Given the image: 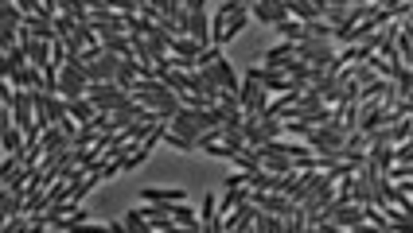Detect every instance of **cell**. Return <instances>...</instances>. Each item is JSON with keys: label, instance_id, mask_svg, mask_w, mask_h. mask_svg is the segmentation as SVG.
Here are the masks:
<instances>
[{"label": "cell", "instance_id": "1", "mask_svg": "<svg viewBox=\"0 0 413 233\" xmlns=\"http://www.w3.org/2000/svg\"><path fill=\"white\" fill-rule=\"evenodd\" d=\"M86 98H90L98 109L113 113V109H121L125 101H133V93H129V90H121L117 82H90V90H86Z\"/></svg>", "mask_w": 413, "mask_h": 233}, {"label": "cell", "instance_id": "2", "mask_svg": "<svg viewBox=\"0 0 413 233\" xmlns=\"http://www.w3.org/2000/svg\"><path fill=\"white\" fill-rule=\"evenodd\" d=\"M347 128L340 125V121H328V125H312L308 128V148H312V152H323V148H343V144H347Z\"/></svg>", "mask_w": 413, "mask_h": 233}, {"label": "cell", "instance_id": "3", "mask_svg": "<svg viewBox=\"0 0 413 233\" xmlns=\"http://www.w3.org/2000/svg\"><path fill=\"white\" fill-rule=\"evenodd\" d=\"M238 101H242V113H246V116H265V105H270V90H265V86L253 78V70L246 74Z\"/></svg>", "mask_w": 413, "mask_h": 233}, {"label": "cell", "instance_id": "4", "mask_svg": "<svg viewBox=\"0 0 413 233\" xmlns=\"http://www.w3.org/2000/svg\"><path fill=\"white\" fill-rule=\"evenodd\" d=\"M86 90H90L86 66L74 59V63H66L63 70H59V93H63V98H86Z\"/></svg>", "mask_w": 413, "mask_h": 233}, {"label": "cell", "instance_id": "5", "mask_svg": "<svg viewBox=\"0 0 413 233\" xmlns=\"http://www.w3.org/2000/svg\"><path fill=\"white\" fill-rule=\"evenodd\" d=\"M335 187H340V179H335L332 171H323L320 183H316V190L304 198V206H300V210H304V218H316V214H320V210L335 198Z\"/></svg>", "mask_w": 413, "mask_h": 233}, {"label": "cell", "instance_id": "6", "mask_svg": "<svg viewBox=\"0 0 413 233\" xmlns=\"http://www.w3.org/2000/svg\"><path fill=\"white\" fill-rule=\"evenodd\" d=\"M250 202L258 210H270V214H281V218H288L293 210H297V202L288 195H281V190H253L250 187Z\"/></svg>", "mask_w": 413, "mask_h": 233}, {"label": "cell", "instance_id": "7", "mask_svg": "<svg viewBox=\"0 0 413 233\" xmlns=\"http://www.w3.org/2000/svg\"><path fill=\"white\" fill-rule=\"evenodd\" d=\"M250 16L265 27H277L281 20H288V0H258L250 4Z\"/></svg>", "mask_w": 413, "mask_h": 233}, {"label": "cell", "instance_id": "8", "mask_svg": "<svg viewBox=\"0 0 413 233\" xmlns=\"http://www.w3.org/2000/svg\"><path fill=\"white\" fill-rule=\"evenodd\" d=\"M86 66V78L90 82H113L117 78V66H121V54L106 51L102 59H94V63H82Z\"/></svg>", "mask_w": 413, "mask_h": 233}, {"label": "cell", "instance_id": "9", "mask_svg": "<svg viewBox=\"0 0 413 233\" xmlns=\"http://www.w3.org/2000/svg\"><path fill=\"white\" fill-rule=\"evenodd\" d=\"M363 222H367V218H363V206L359 202H347V206H340L332 218H328V233L332 230H359Z\"/></svg>", "mask_w": 413, "mask_h": 233}, {"label": "cell", "instance_id": "10", "mask_svg": "<svg viewBox=\"0 0 413 233\" xmlns=\"http://www.w3.org/2000/svg\"><path fill=\"white\" fill-rule=\"evenodd\" d=\"M168 128H172V133H180V136H188V140H199V133H206V128L199 125V113H195V109H188V105L172 116Z\"/></svg>", "mask_w": 413, "mask_h": 233}, {"label": "cell", "instance_id": "11", "mask_svg": "<svg viewBox=\"0 0 413 233\" xmlns=\"http://www.w3.org/2000/svg\"><path fill=\"white\" fill-rule=\"evenodd\" d=\"M63 43H66V51H71V63H74V59H78V54L86 51V47H94V43H98V31H94L90 24H78V27L71 31V36L63 39Z\"/></svg>", "mask_w": 413, "mask_h": 233}, {"label": "cell", "instance_id": "12", "mask_svg": "<svg viewBox=\"0 0 413 233\" xmlns=\"http://www.w3.org/2000/svg\"><path fill=\"white\" fill-rule=\"evenodd\" d=\"M141 202H188V190L183 187H144Z\"/></svg>", "mask_w": 413, "mask_h": 233}, {"label": "cell", "instance_id": "13", "mask_svg": "<svg viewBox=\"0 0 413 233\" xmlns=\"http://www.w3.org/2000/svg\"><path fill=\"white\" fill-rule=\"evenodd\" d=\"M24 27H27V36L47 39V43H55V39H59V31H55L51 16H24Z\"/></svg>", "mask_w": 413, "mask_h": 233}, {"label": "cell", "instance_id": "14", "mask_svg": "<svg viewBox=\"0 0 413 233\" xmlns=\"http://www.w3.org/2000/svg\"><path fill=\"white\" fill-rule=\"evenodd\" d=\"M66 113L78 121V125H90L94 116H98V105L90 98H66Z\"/></svg>", "mask_w": 413, "mask_h": 233}, {"label": "cell", "instance_id": "15", "mask_svg": "<svg viewBox=\"0 0 413 233\" xmlns=\"http://www.w3.org/2000/svg\"><path fill=\"white\" fill-rule=\"evenodd\" d=\"M320 175H323V171H300V175H297V187H293V195H288V198H293L297 206H304V198L316 190V183H320Z\"/></svg>", "mask_w": 413, "mask_h": 233}, {"label": "cell", "instance_id": "16", "mask_svg": "<svg viewBox=\"0 0 413 233\" xmlns=\"http://www.w3.org/2000/svg\"><path fill=\"white\" fill-rule=\"evenodd\" d=\"M0 144H4V152H8V156H24L27 152V136H24V128H20V125L4 128V133H0Z\"/></svg>", "mask_w": 413, "mask_h": 233}, {"label": "cell", "instance_id": "17", "mask_svg": "<svg viewBox=\"0 0 413 233\" xmlns=\"http://www.w3.org/2000/svg\"><path fill=\"white\" fill-rule=\"evenodd\" d=\"M277 36H281V39H293V43H304V39H312V36H308V24H304V20H293V16L277 24Z\"/></svg>", "mask_w": 413, "mask_h": 233}, {"label": "cell", "instance_id": "18", "mask_svg": "<svg viewBox=\"0 0 413 233\" xmlns=\"http://www.w3.org/2000/svg\"><path fill=\"white\" fill-rule=\"evenodd\" d=\"M102 43H106V51L121 54V59L133 54V39H129V31H109V36H102Z\"/></svg>", "mask_w": 413, "mask_h": 233}, {"label": "cell", "instance_id": "19", "mask_svg": "<svg viewBox=\"0 0 413 233\" xmlns=\"http://www.w3.org/2000/svg\"><path fill=\"white\" fill-rule=\"evenodd\" d=\"M215 74H218V82H223V90L242 93V82H238V74H234L230 59H218V63H215Z\"/></svg>", "mask_w": 413, "mask_h": 233}, {"label": "cell", "instance_id": "20", "mask_svg": "<svg viewBox=\"0 0 413 233\" xmlns=\"http://www.w3.org/2000/svg\"><path fill=\"white\" fill-rule=\"evenodd\" d=\"M253 230H258V233H285V218H281V214H270V210H258V218H253Z\"/></svg>", "mask_w": 413, "mask_h": 233}, {"label": "cell", "instance_id": "21", "mask_svg": "<svg viewBox=\"0 0 413 233\" xmlns=\"http://www.w3.org/2000/svg\"><path fill=\"white\" fill-rule=\"evenodd\" d=\"M230 163H234L238 171H258V167H261V152L250 144V148H242V152H234Z\"/></svg>", "mask_w": 413, "mask_h": 233}, {"label": "cell", "instance_id": "22", "mask_svg": "<svg viewBox=\"0 0 413 233\" xmlns=\"http://www.w3.org/2000/svg\"><path fill=\"white\" fill-rule=\"evenodd\" d=\"M203 230H223V214H218V198L215 195L203 198Z\"/></svg>", "mask_w": 413, "mask_h": 233}, {"label": "cell", "instance_id": "23", "mask_svg": "<svg viewBox=\"0 0 413 233\" xmlns=\"http://www.w3.org/2000/svg\"><path fill=\"white\" fill-rule=\"evenodd\" d=\"M367 152H370V163H378L382 171L394 167V144H370Z\"/></svg>", "mask_w": 413, "mask_h": 233}, {"label": "cell", "instance_id": "24", "mask_svg": "<svg viewBox=\"0 0 413 233\" xmlns=\"http://www.w3.org/2000/svg\"><path fill=\"white\" fill-rule=\"evenodd\" d=\"M172 218L183 225V230H203V218H195L188 210V202H172Z\"/></svg>", "mask_w": 413, "mask_h": 233}, {"label": "cell", "instance_id": "25", "mask_svg": "<svg viewBox=\"0 0 413 233\" xmlns=\"http://www.w3.org/2000/svg\"><path fill=\"white\" fill-rule=\"evenodd\" d=\"M288 16H293V20H304V24H308V20H323L320 12L308 4V0H288Z\"/></svg>", "mask_w": 413, "mask_h": 233}, {"label": "cell", "instance_id": "26", "mask_svg": "<svg viewBox=\"0 0 413 233\" xmlns=\"http://www.w3.org/2000/svg\"><path fill=\"white\" fill-rule=\"evenodd\" d=\"M363 218H367L370 225H374V230H382V233H390V218L382 214V210L374 206V202H367V206H363Z\"/></svg>", "mask_w": 413, "mask_h": 233}, {"label": "cell", "instance_id": "27", "mask_svg": "<svg viewBox=\"0 0 413 233\" xmlns=\"http://www.w3.org/2000/svg\"><path fill=\"white\" fill-rule=\"evenodd\" d=\"M250 20H253V16H250V8L238 12V16H230V24H226V31H223V43H230V39L238 36V31H242L246 24H250Z\"/></svg>", "mask_w": 413, "mask_h": 233}, {"label": "cell", "instance_id": "28", "mask_svg": "<svg viewBox=\"0 0 413 233\" xmlns=\"http://www.w3.org/2000/svg\"><path fill=\"white\" fill-rule=\"evenodd\" d=\"M125 230L129 233H148L153 225H148V218H144L141 210H129V214H125Z\"/></svg>", "mask_w": 413, "mask_h": 233}, {"label": "cell", "instance_id": "29", "mask_svg": "<svg viewBox=\"0 0 413 233\" xmlns=\"http://www.w3.org/2000/svg\"><path fill=\"white\" fill-rule=\"evenodd\" d=\"M164 144H168V148H180V152H199L195 148V140H188V136H180V133H164Z\"/></svg>", "mask_w": 413, "mask_h": 233}, {"label": "cell", "instance_id": "30", "mask_svg": "<svg viewBox=\"0 0 413 233\" xmlns=\"http://www.w3.org/2000/svg\"><path fill=\"white\" fill-rule=\"evenodd\" d=\"M98 136H102V133H98L94 125H82L78 133H74V148H90V144L98 140Z\"/></svg>", "mask_w": 413, "mask_h": 233}, {"label": "cell", "instance_id": "31", "mask_svg": "<svg viewBox=\"0 0 413 233\" xmlns=\"http://www.w3.org/2000/svg\"><path fill=\"white\" fill-rule=\"evenodd\" d=\"M293 39H285V43H277V47H270V51H265V63H281V59H288V54H293Z\"/></svg>", "mask_w": 413, "mask_h": 233}, {"label": "cell", "instance_id": "32", "mask_svg": "<svg viewBox=\"0 0 413 233\" xmlns=\"http://www.w3.org/2000/svg\"><path fill=\"white\" fill-rule=\"evenodd\" d=\"M24 230H31V218H27V214L4 218V233H24Z\"/></svg>", "mask_w": 413, "mask_h": 233}, {"label": "cell", "instance_id": "33", "mask_svg": "<svg viewBox=\"0 0 413 233\" xmlns=\"http://www.w3.org/2000/svg\"><path fill=\"white\" fill-rule=\"evenodd\" d=\"M378 54H382V59H386V63H402V54H398V43L394 39H382V43H378Z\"/></svg>", "mask_w": 413, "mask_h": 233}, {"label": "cell", "instance_id": "34", "mask_svg": "<svg viewBox=\"0 0 413 233\" xmlns=\"http://www.w3.org/2000/svg\"><path fill=\"white\" fill-rule=\"evenodd\" d=\"M102 54H106V43H102V39H98V43H94V47H86V51L78 54V63H94V59H102Z\"/></svg>", "mask_w": 413, "mask_h": 233}, {"label": "cell", "instance_id": "35", "mask_svg": "<svg viewBox=\"0 0 413 233\" xmlns=\"http://www.w3.org/2000/svg\"><path fill=\"white\" fill-rule=\"evenodd\" d=\"M106 230H113V233H125V218H109V222H106Z\"/></svg>", "mask_w": 413, "mask_h": 233}, {"label": "cell", "instance_id": "36", "mask_svg": "<svg viewBox=\"0 0 413 233\" xmlns=\"http://www.w3.org/2000/svg\"><path fill=\"white\" fill-rule=\"evenodd\" d=\"M82 4H86V8H90V12H102V8H109L106 0H82Z\"/></svg>", "mask_w": 413, "mask_h": 233}, {"label": "cell", "instance_id": "37", "mask_svg": "<svg viewBox=\"0 0 413 233\" xmlns=\"http://www.w3.org/2000/svg\"><path fill=\"white\" fill-rule=\"evenodd\" d=\"M242 4H246V8H250V4H258V0H242Z\"/></svg>", "mask_w": 413, "mask_h": 233}]
</instances>
